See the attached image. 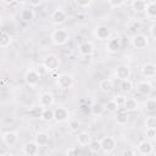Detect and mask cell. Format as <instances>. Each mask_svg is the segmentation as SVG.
<instances>
[{
    "label": "cell",
    "instance_id": "cell-27",
    "mask_svg": "<svg viewBox=\"0 0 156 156\" xmlns=\"http://www.w3.org/2000/svg\"><path fill=\"white\" fill-rule=\"evenodd\" d=\"M144 12L147 18H151V20L156 18V2H149Z\"/></svg>",
    "mask_w": 156,
    "mask_h": 156
},
{
    "label": "cell",
    "instance_id": "cell-15",
    "mask_svg": "<svg viewBox=\"0 0 156 156\" xmlns=\"http://www.w3.org/2000/svg\"><path fill=\"white\" fill-rule=\"evenodd\" d=\"M54 104V95L51 93H43L39 96V105L43 106L44 108L51 107Z\"/></svg>",
    "mask_w": 156,
    "mask_h": 156
},
{
    "label": "cell",
    "instance_id": "cell-5",
    "mask_svg": "<svg viewBox=\"0 0 156 156\" xmlns=\"http://www.w3.org/2000/svg\"><path fill=\"white\" fill-rule=\"evenodd\" d=\"M43 63L45 65V67L48 68V71H49V72L57 71V69H58V67H60V58H58L56 55L51 54V55H48V56L44 58Z\"/></svg>",
    "mask_w": 156,
    "mask_h": 156
},
{
    "label": "cell",
    "instance_id": "cell-17",
    "mask_svg": "<svg viewBox=\"0 0 156 156\" xmlns=\"http://www.w3.org/2000/svg\"><path fill=\"white\" fill-rule=\"evenodd\" d=\"M49 140H50V136L46 132H38L34 136V141L39 145V147H44L49 144Z\"/></svg>",
    "mask_w": 156,
    "mask_h": 156
},
{
    "label": "cell",
    "instance_id": "cell-23",
    "mask_svg": "<svg viewBox=\"0 0 156 156\" xmlns=\"http://www.w3.org/2000/svg\"><path fill=\"white\" fill-rule=\"evenodd\" d=\"M138 91L141 95H150L151 91H152V87H151V84L149 82L143 80V82L138 83Z\"/></svg>",
    "mask_w": 156,
    "mask_h": 156
},
{
    "label": "cell",
    "instance_id": "cell-20",
    "mask_svg": "<svg viewBox=\"0 0 156 156\" xmlns=\"http://www.w3.org/2000/svg\"><path fill=\"white\" fill-rule=\"evenodd\" d=\"M139 107V102L136 101V99L134 98H126L124 104H123V108L128 112H134L136 111Z\"/></svg>",
    "mask_w": 156,
    "mask_h": 156
},
{
    "label": "cell",
    "instance_id": "cell-1",
    "mask_svg": "<svg viewBox=\"0 0 156 156\" xmlns=\"http://www.w3.org/2000/svg\"><path fill=\"white\" fill-rule=\"evenodd\" d=\"M51 40L55 45L57 46H62L65 44L68 43L69 40V33L66 30V29H55L52 33H51Z\"/></svg>",
    "mask_w": 156,
    "mask_h": 156
},
{
    "label": "cell",
    "instance_id": "cell-40",
    "mask_svg": "<svg viewBox=\"0 0 156 156\" xmlns=\"http://www.w3.org/2000/svg\"><path fill=\"white\" fill-rule=\"evenodd\" d=\"M156 135V129L155 128H146V138L147 139H154Z\"/></svg>",
    "mask_w": 156,
    "mask_h": 156
},
{
    "label": "cell",
    "instance_id": "cell-3",
    "mask_svg": "<svg viewBox=\"0 0 156 156\" xmlns=\"http://www.w3.org/2000/svg\"><path fill=\"white\" fill-rule=\"evenodd\" d=\"M40 74L37 72V69H28L24 74V82L29 88H35L39 84Z\"/></svg>",
    "mask_w": 156,
    "mask_h": 156
},
{
    "label": "cell",
    "instance_id": "cell-25",
    "mask_svg": "<svg viewBox=\"0 0 156 156\" xmlns=\"http://www.w3.org/2000/svg\"><path fill=\"white\" fill-rule=\"evenodd\" d=\"M43 112H44V107L40 105H34L28 110V115L32 118H41L43 117Z\"/></svg>",
    "mask_w": 156,
    "mask_h": 156
},
{
    "label": "cell",
    "instance_id": "cell-35",
    "mask_svg": "<svg viewBox=\"0 0 156 156\" xmlns=\"http://www.w3.org/2000/svg\"><path fill=\"white\" fill-rule=\"evenodd\" d=\"M145 108L149 112H156V99H152V98L147 99L145 102Z\"/></svg>",
    "mask_w": 156,
    "mask_h": 156
},
{
    "label": "cell",
    "instance_id": "cell-44",
    "mask_svg": "<svg viewBox=\"0 0 156 156\" xmlns=\"http://www.w3.org/2000/svg\"><path fill=\"white\" fill-rule=\"evenodd\" d=\"M150 35H151L154 39H156V24H152V26L150 27Z\"/></svg>",
    "mask_w": 156,
    "mask_h": 156
},
{
    "label": "cell",
    "instance_id": "cell-43",
    "mask_svg": "<svg viewBox=\"0 0 156 156\" xmlns=\"http://www.w3.org/2000/svg\"><path fill=\"white\" fill-rule=\"evenodd\" d=\"M80 151L78 150V147H71V149H68L67 150V155H77V154H79Z\"/></svg>",
    "mask_w": 156,
    "mask_h": 156
},
{
    "label": "cell",
    "instance_id": "cell-39",
    "mask_svg": "<svg viewBox=\"0 0 156 156\" xmlns=\"http://www.w3.org/2000/svg\"><path fill=\"white\" fill-rule=\"evenodd\" d=\"M35 69H37V72H38V73H39L40 76H44V74H46V73L49 72V71H48V68L45 67V65H44V63L39 65V66H38V67H37Z\"/></svg>",
    "mask_w": 156,
    "mask_h": 156
},
{
    "label": "cell",
    "instance_id": "cell-30",
    "mask_svg": "<svg viewBox=\"0 0 156 156\" xmlns=\"http://www.w3.org/2000/svg\"><path fill=\"white\" fill-rule=\"evenodd\" d=\"M34 15H35L34 11H33L32 9H29V7L22 10V12H21V17H22V20H24V21H32V20L34 18Z\"/></svg>",
    "mask_w": 156,
    "mask_h": 156
},
{
    "label": "cell",
    "instance_id": "cell-14",
    "mask_svg": "<svg viewBox=\"0 0 156 156\" xmlns=\"http://www.w3.org/2000/svg\"><path fill=\"white\" fill-rule=\"evenodd\" d=\"M154 151V146L149 140H143L138 144V152L140 155H151Z\"/></svg>",
    "mask_w": 156,
    "mask_h": 156
},
{
    "label": "cell",
    "instance_id": "cell-41",
    "mask_svg": "<svg viewBox=\"0 0 156 156\" xmlns=\"http://www.w3.org/2000/svg\"><path fill=\"white\" fill-rule=\"evenodd\" d=\"M115 100L117 101V104H118L119 108H121V107H123V104H124V100H126V98H124L123 95H117V96L115 98Z\"/></svg>",
    "mask_w": 156,
    "mask_h": 156
},
{
    "label": "cell",
    "instance_id": "cell-10",
    "mask_svg": "<svg viewBox=\"0 0 156 156\" xmlns=\"http://www.w3.org/2000/svg\"><path fill=\"white\" fill-rule=\"evenodd\" d=\"M54 121L61 123V122H65L68 119L69 117V113H68V110L66 107H62V106H58L54 110Z\"/></svg>",
    "mask_w": 156,
    "mask_h": 156
},
{
    "label": "cell",
    "instance_id": "cell-6",
    "mask_svg": "<svg viewBox=\"0 0 156 156\" xmlns=\"http://www.w3.org/2000/svg\"><path fill=\"white\" fill-rule=\"evenodd\" d=\"M100 143H101V151L104 154H110L116 147V140L112 136H104L100 140Z\"/></svg>",
    "mask_w": 156,
    "mask_h": 156
},
{
    "label": "cell",
    "instance_id": "cell-48",
    "mask_svg": "<svg viewBox=\"0 0 156 156\" xmlns=\"http://www.w3.org/2000/svg\"><path fill=\"white\" fill-rule=\"evenodd\" d=\"M24 1H26V0H16V2H17V4H23Z\"/></svg>",
    "mask_w": 156,
    "mask_h": 156
},
{
    "label": "cell",
    "instance_id": "cell-49",
    "mask_svg": "<svg viewBox=\"0 0 156 156\" xmlns=\"http://www.w3.org/2000/svg\"><path fill=\"white\" fill-rule=\"evenodd\" d=\"M154 140H155V141H156V135H155V138H154Z\"/></svg>",
    "mask_w": 156,
    "mask_h": 156
},
{
    "label": "cell",
    "instance_id": "cell-32",
    "mask_svg": "<svg viewBox=\"0 0 156 156\" xmlns=\"http://www.w3.org/2000/svg\"><path fill=\"white\" fill-rule=\"evenodd\" d=\"M88 147H89L90 152H93V154H98V152L101 151V143L98 141V140H91L90 144L88 145Z\"/></svg>",
    "mask_w": 156,
    "mask_h": 156
},
{
    "label": "cell",
    "instance_id": "cell-46",
    "mask_svg": "<svg viewBox=\"0 0 156 156\" xmlns=\"http://www.w3.org/2000/svg\"><path fill=\"white\" fill-rule=\"evenodd\" d=\"M2 2H4V4H6V5H11V4L16 2V0H2Z\"/></svg>",
    "mask_w": 156,
    "mask_h": 156
},
{
    "label": "cell",
    "instance_id": "cell-19",
    "mask_svg": "<svg viewBox=\"0 0 156 156\" xmlns=\"http://www.w3.org/2000/svg\"><path fill=\"white\" fill-rule=\"evenodd\" d=\"M94 52V44L91 41H83L79 45V54L83 56H90Z\"/></svg>",
    "mask_w": 156,
    "mask_h": 156
},
{
    "label": "cell",
    "instance_id": "cell-36",
    "mask_svg": "<svg viewBox=\"0 0 156 156\" xmlns=\"http://www.w3.org/2000/svg\"><path fill=\"white\" fill-rule=\"evenodd\" d=\"M145 127L156 129V116H147L145 118Z\"/></svg>",
    "mask_w": 156,
    "mask_h": 156
},
{
    "label": "cell",
    "instance_id": "cell-31",
    "mask_svg": "<svg viewBox=\"0 0 156 156\" xmlns=\"http://www.w3.org/2000/svg\"><path fill=\"white\" fill-rule=\"evenodd\" d=\"M132 89H133V82L129 78L124 79V80H121V90L123 93H129Z\"/></svg>",
    "mask_w": 156,
    "mask_h": 156
},
{
    "label": "cell",
    "instance_id": "cell-22",
    "mask_svg": "<svg viewBox=\"0 0 156 156\" xmlns=\"http://www.w3.org/2000/svg\"><path fill=\"white\" fill-rule=\"evenodd\" d=\"M12 41V37L9 32L6 30H1V34H0V48L1 49H6L7 46H10Z\"/></svg>",
    "mask_w": 156,
    "mask_h": 156
},
{
    "label": "cell",
    "instance_id": "cell-21",
    "mask_svg": "<svg viewBox=\"0 0 156 156\" xmlns=\"http://www.w3.org/2000/svg\"><path fill=\"white\" fill-rule=\"evenodd\" d=\"M91 141V136L88 132H79L77 135V143L80 146H88Z\"/></svg>",
    "mask_w": 156,
    "mask_h": 156
},
{
    "label": "cell",
    "instance_id": "cell-42",
    "mask_svg": "<svg viewBox=\"0 0 156 156\" xmlns=\"http://www.w3.org/2000/svg\"><path fill=\"white\" fill-rule=\"evenodd\" d=\"M41 2H43V0H29V5L32 7H38L41 5Z\"/></svg>",
    "mask_w": 156,
    "mask_h": 156
},
{
    "label": "cell",
    "instance_id": "cell-7",
    "mask_svg": "<svg viewBox=\"0 0 156 156\" xmlns=\"http://www.w3.org/2000/svg\"><path fill=\"white\" fill-rule=\"evenodd\" d=\"M132 45L134 49H139V50L145 49L149 45V38L144 34H136L132 39Z\"/></svg>",
    "mask_w": 156,
    "mask_h": 156
},
{
    "label": "cell",
    "instance_id": "cell-28",
    "mask_svg": "<svg viewBox=\"0 0 156 156\" xmlns=\"http://www.w3.org/2000/svg\"><path fill=\"white\" fill-rule=\"evenodd\" d=\"M146 1L145 0H133L132 2V7L135 12H144L146 9Z\"/></svg>",
    "mask_w": 156,
    "mask_h": 156
},
{
    "label": "cell",
    "instance_id": "cell-24",
    "mask_svg": "<svg viewBox=\"0 0 156 156\" xmlns=\"http://www.w3.org/2000/svg\"><path fill=\"white\" fill-rule=\"evenodd\" d=\"M99 88H100V90H101L102 93H110V91L113 89V82H112V79L105 78V79L100 80Z\"/></svg>",
    "mask_w": 156,
    "mask_h": 156
},
{
    "label": "cell",
    "instance_id": "cell-47",
    "mask_svg": "<svg viewBox=\"0 0 156 156\" xmlns=\"http://www.w3.org/2000/svg\"><path fill=\"white\" fill-rule=\"evenodd\" d=\"M9 155H10V154H9V152H6L4 149H1V150H0V156H9Z\"/></svg>",
    "mask_w": 156,
    "mask_h": 156
},
{
    "label": "cell",
    "instance_id": "cell-2",
    "mask_svg": "<svg viewBox=\"0 0 156 156\" xmlns=\"http://www.w3.org/2000/svg\"><path fill=\"white\" fill-rule=\"evenodd\" d=\"M73 77L71 74H67V73H62V74H58L57 78H56V85L62 89V90H66V89H69L72 88L73 85Z\"/></svg>",
    "mask_w": 156,
    "mask_h": 156
},
{
    "label": "cell",
    "instance_id": "cell-4",
    "mask_svg": "<svg viewBox=\"0 0 156 156\" xmlns=\"http://www.w3.org/2000/svg\"><path fill=\"white\" fill-rule=\"evenodd\" d=\"M94 35L96 39H99L101 41L108 40L111 38V29L105 24H100L94 29Z\"/></svg>",
    "mask_w": 156,
    "mask_h": 156
},
{
    "label": "cell",
    "instance_id": "cell-26",
    "mask_svg": "<svg viewBox=\"0 0 156 156\" xmlns=\"http://www.w3.org/2000/svg\"><path fill=\"white\" fill-rule=\"evenodd\" d=\"M89 110H90V113H91L93 116L99 117V116H101V115L104 113L105 107H104V106H102L100 102H93V104L90 105Z\"/></svg>",
    "mask_w": 156,
    "mask_h": 156
},
{
    "label": "cell",
    "instance_id": "cell-11",
    "mask_svg": "<svg viewBox=\"0 0 156 156\" xmlns=\"http://www.w3.org/2000/svg\"><path fill=\"white\" fill-rule=\"evenodd\" d=\"M1 139H2V143H4L6 146H9V147H10V146H13V145L17 143V140H18V135H17V133H16V132L9 130V132L2 133Z\"/></svg>",
    "mask_w": 156,
    "mask_h": 156
},
{
    "label": "cell",
    "instance_id": "cell-34",
    "mask_svg": "<svg viewBox=\"0 0 156 156\" xmlns=\"http://www.w3.org/2000/svg\"><path fill=\"white\" fill-rule=\"evenodd\" d=\"M80 126H82V123H80V121H78V119H69V122H68V128H69V130L71 132H73V133H76V132H78L79 130V128H80Z\"/></svg>",
    "mask_w": 156,
    "mask_h": 156
},
{
    "label": "cell",
    "instance_id": "cell-16",
    "mask_svg": "<svg viewBox=\"0 0 156 156\" xmlns=\"http://www.w3.org/2000/svg\"><path fill=\"white\" fill-rule=\"evenodd\" d=\"M141 73L144 77L146 78H151L156 76V65L152 62H147L145 65H143L141 67Z\"/></svg>",
    "mask_w": 156,
    "mask_h": 156
},
{
    "label": "cell",
    "instance_id": "cell-38",
    "mask_svg": "<svg viewBox=\"0 0 156 156\" xmlns=\"http://www.w3.org/2000/svg\"><path fill=\"white\" fill-rule=\"evenodd\" d=\"M111 7H121L124 4V0H108Z\"/></svg>",
    "mask_w": 156,
    "mask_h": 156
},
{
    "label": "cell",
    "instance_id": "cell-33",
    "mask_svg": "<svg viewBox=\"0 0 156 156\" xmlns=\"http://www.w3.org/2000/svg\"><path fill=\"white\" fill-rule=\"evenodd\" d=\"M54 110H51L50 107L48 108H44V112H43V117L41 119L45 121V122H50V121H54Z\"/></svg>",
    "mask_w": 156,
    "mask_h": 156
},
{
    "label": "cell",
    "instance_id": "cell-8",
    "mask_svg": "<svg viewBox=\"0 0 156 156\" xmlns=\"http://www.w3.org/2000/svg\"><path fill=\"white\" fill-rule=\"evenodd\" d=\"M122 48V41H121V38L119 37H113V38H110L107 40V44H106V50L110 52V54H116L121 50Z\"/></svg>",
    "mask_w": 156,
    "mask_h": 156
},
{
    "label": "cell",
    "instance_id": "cell-45",
    "mask_svg": "<svg viewBox=\"0 0 156 156\" xmlns=\"http://www.w3.org/2000/svg\"><path fill=\"white\" fill-rule=\"evenodd\" d=\"M135 154H136V151L133 149H128V150L123 151V155H135Z\"/></svg>",
    "mask_w": 156,
    "mask_h": 156
},
{
    "label": "cell",
    "instance_id": "cell-9",
    "mask_svg": "<svg viewBox=\"0 0 156 156\" xmlns=\"http://www.w3.org/2000/svg\"><path fill=\"white\" fill-rule=\"evenodd\" d=\"M132 74V71H130V67L127 66V65H119L116 71H115V76L116 78H118L119 80H124V79H128Z\"/></svg>",
    "mask_w": 156,
    "mask_h": 156
},
{
    "label": "cell",
    "instance_id": "cell-13",
    "mask_svg": "<svg viewBox=\"0 0 156 156\" xmlns=\"http://www.w3.org/2000/svg\"><path fill=\"white\" fill-rule=\"evenodd\" d=\"M22 151L24 155H28V156H34L38 154L39 151V145L35 143V141H28L23 146H22Z\"/></svg>",
    "mask_w": 156,
    "mask_h": 156
},
{
    "label": "cell",
    "instance_id": "cell-12",
    "mask_svg": "<svg viewBox=\"0 0 156 156\" xmlns=\"http://www.w3.org/2000/svg\"><path fill=\"white\" fill-rule=\"evenodd\" d=\"M66 20H67V13L63 10L56 9V10L52 11V13H51V21H52L54 24H62V23L66 22Z\"/></svg>",
    "mask_w": 156,
    "mask_h": 156
},
{
    "label": "cell",
    "instance_id": "cell-18",
    "mask_svg": "<svg viewBox=\"0 0 156 156\" xmlns=\"http://www.w3.org/2000/svg\"><path fill=\"white\" fill-rule=\"evenodd\" d=\"M128 111H126L123 107L118 108V111L116 112V123L118 126H126L128 122Z\"/></svg>",
    "mask_w": 156,
    "mask_h": 156
},
{
    "label": "cell",
    "instance_id": "cell-37",
    "mask_svg": "<svg viewBox=\"0 0 156 156\" xmlns=\"http://www.w3.org/2000/svg\"><path fill=\"white\" fill-rule=\"evenodd\" d=\"M76 4H77L79 7L87 9V7H89V6H90L91 0H76Z\"/></svg>",
    "mask_w": 156,
    "mask_h": 156
},
{
    "label": "cell",
    "instance_id": "cell-29",
    "mask_svg": "<svg viewBox=\"0 0 156 156\" xmlns=\"http://www.w3.org/2000/svg\"><path fill=\"white\" fill-rule=\"evenodd\" d=\"M105 108H106L108 112H111V113H116V112L118 111L119 106H118L117 101H116L115 99H112V100H108V101L106 102V106H105Z\"/></svg>",
    "mask_w": 156,
    "mask_h": 156
}]
</instances>
